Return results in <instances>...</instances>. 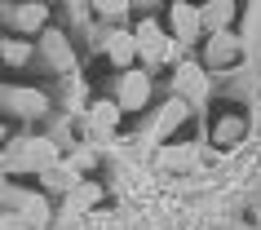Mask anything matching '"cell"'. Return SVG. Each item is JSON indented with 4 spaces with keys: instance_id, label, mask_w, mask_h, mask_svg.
Masks as SVG:
<instances>
[{
    "instance_id": "obj_1",
    "label": "cell",
    "mask_w": 261,
    "mask_h": 230,
    "mask_svg": "<svg viewBox=\"0 0 261 230\" xmlns=\"http://www.w3.org/2000/svg\"><path fill=\"white\" fill-rule=\"evenodd\" d=\"M199 27H204V14L191 9L186 0H177V5H173V31H177V40H195Z\"/></svg>"
},
{
    "instance_id": "obj_2",
    "label": "cell",
    "mask_w": 261,
    "mask_h": 230,
    "mask_svg": "<svg viewBox=\"0 0 261 230\" xmlns=\"http://www.w3.org/2000/svg\"><path fill=\"white\" fill-rule=\"evenodd\" d=\"M138 54L146 58V62L168 58V44H164V36H160V27H155V22H142V27H138Z\"/></svg>"
},
{
    "instance_id": "obj_3",
    "label": "cell",
    "mask_w": 261,
    "mask_h": 230,
    "mask_svg": "<svg viewBox=\"0 0 261 230\" xmlns=\"http://www.w3.org/2000/svg\"><path fill=\"white\" fill-rule=\"evenodd\" d=\"M146 93H151V80H146L142 71H128V75H124V89H120V107H128V111L142 107Z\"/></svg>"
},
{
    "instance_id": "obj_4",
    "label": "cell",
    "mask_w": 261,
    "mask_h": 230,
    "mask_svg": "<svg viewBox=\"0 0 261 230\" xmlns=\"http://www.w3.org/2000/svg\"><path fill=\"white\" fill-rule=\"evenodd\" d=\"M177 93L181 97H204L208 93V75L199 67H181L177 71Z\"/></svg>"
},
{
    "instance_id": "obj_5",
    "label": "cell",
    "mask_w": 261,
    "mask_h": 230,
    "mask_svg": "<svg viewBox=\"0 0 261 230\" xmlns=\"http://www.w3.org/2000/svg\"><path fill=\"white\" fill-rule=\"evenodd\" d=\"M5 97H9V107L22 111V115H40V111H44V97L36 93V89H9Z\"/></svg>"
},
{
    "instance_id": "obj_6",
    "label": "cell",
    "mask_w": 261,
    "mask_h": 230,
    "mask_svg": "<svg viewBox=\"0 0 261 230\" xmlns=\"http://www.w3.org/2000/svg\"><path fill=\"white\" fill-rule=\"evenodd\" d=\"M199 14H204V27L221 31V27H226V22L234 18V5H230V0H208V5L199 9Z\"/></svg>"
},
{
    "instance_id": "obj_7",
    "label": "cell",
    "mask_w": 261,
    "mask_h": 230,
    "mask_svg": "<svg viewBox=\"0 0 261 230\" xmlns=\"http://www.w3.org/2000/svg\"><path fill=\"white\" fill-rule=\"evenodd\" d=\"M234 54H239V40L226 36V31H217V36L208 40V62H230Z\"/></svg>"
},
{
    "instance_id": "obj_8",
    "label": "cell",
    "mask_w": 261,
    "mask_h": 230,
    "mask_svg": "<svg viewBox=\"0 0 261 230\" xmlns=\"http://www.w3.org/2000/svg\"><path fill=\"white\" fill-rule=\"evenodd\" d=\"M181 115H186V97H177V102H168L164 107V115H160V124H155V133L151 137H168L173 129L181 124Z\"/></svg>"
},
{
    "instance_id": "obj_9",
    "label": "cell",
    "mask_w": 261,
    "mask_h": 230,
    "mask_svg": "<svg viewBox=\"0 0 261 230\" xmlns=\"http://www.w3.org/2000/svg\"><path fill=\"white\" fill-rule=\"evenodd\" d=\"M44 49H49V58H54V67H58V71H67V67H71V49H67V40H62L58 31H44Z\"/></svg>"
},
{
    "instance_id": "obj_10",
    "label": "cell",
    "mask_w": 261,
    "mask_h": 230,
    "mask_svg": "<svg viewBox=\"0 0 261 230\" xmlns=\"http://www.w3.org/2000/svg\"><path fill=\"white\" fill-rule=\"evenodd\" d=\"M133 54H138V36H124V31H120V36L111 40V58H115V62L124 67V62H128Z\"/></svg>"
},
{
    "instance_id": "obj_11",
    "label": "cell",
    "mask_w": 261,
    "mask_h": 230,
    "mask_svg": "<svg viewBox=\"0 0 261 230\" xmlns=\"http://www.w3.org/2000/svg\"><path fill=\"white\" fill-rule=\"evenodd\" d=\"M181 164H186V168L195 164V150H191V146H173V150L160 155V168H181Z\"/></svg>"
},
{
    "instance_id": "obj_12",
    "label": "cell",
    "mask_w": 261,
    "mask_h": 230,
    "mask_svg": "<svg viewBox=\"0 0 261 230\" xmlns=\"http://www.w3.org/2000/svg\"><path fill=\"white\" fill-rule=\"evenodd\" d=\"M89 115H93V129H111V124L120 120V107H115V102H97Z\"/></svg>"
},
{
    "instance_id": "obj_13",
    "label": "cell",
    "mask_w": 261,
    "mask_h": 230,
    "mask_svg": "<svg viewBox=\"0 0 261 230\" xmlns=\"http://www.w3.org/2000/svg\"><path fill=\"white\" fill-rule=\"evenodd\" d=\"M18 27H27V31L44 27V5H22L18 9Z\"/></svg>"
},
{
    "instance_id": "obj_14",
    "label": "cell",
    "mask_w": 261,
    "mask_h": 230,
    "mask_svg": "<svg viewBox=\"0 0 261 230\" xmlns=\"http://www.w3.org/2000/svg\"><path fill=\"white\" fill-rule=\"evenodd\" d=\"M22 217H27V221H44V217H49V208H44V199H36V195H22Z\"/></svg>"
},
{
    "instance_id": "obj_15",
    "label": "cell",
    "mask_w": 261,
    "mask_h": 230,
    "mask_svg": "<svg viewBox=\"0 0 261 230\" xmlns=\"http://www.w3.org/2000/svg\"><path fill=\"white\" fill-rule=\"evenodd\" d=\"M5 62H9V67H22V62H27V44L22 40H5Z\"/></svg>"
},
{
    "instance_id": "obj_16",
    "label": "cell",
    "mask_w": 261,
    "mask_h": 230,
    "mask_svg": "<svg viewBox=\"0 0 261 230\" xmlns=\"http://www.w3.org/2000/svg\"><path fill=\"white\" fill-rule=\"evenodd\" d=\"M239 133H244V124H239V120H221L217 124V142H226V146L239 142Z\"/></svg>"
},
{
    "instance_id": "obj_17",
    "label": "cell",
    "mask_w": 261,
    "mask_h": 230,
    "mask_svg": "<svg viewBox=\"0 0 261 230\" xmlns=\"http://www.w3.org/2000/svg\"><path fill=\"white\" fill-rule=\"evenodd\" d=\"M93 5H97V14H107V18H120L128 9V0H93Z\"/></svg>"
},
{
    "instance_id": "obj_18",
    "label": "cell",
    "mask_w": 261,
    "mask_h": 230,
    "mask_svg": "<svg viewBox=\"0 0 261 230\" xmlns=\"http://www.w3.org/2000/svg\"><path fill=\"white\" fill-rule=\"evenodd\" d=\"M97 195H102V190H97V186H80V190H75V195H71V203H75V208H89V203H93Z\"/></svg>"
},
{
    "instance_id": "obj_19",
    "label": "cell",
    "mask_w": 261,
    "mask_h": 230,
    "mask_svg": "<svg viewBox=\"0 0 261 230\" xmlns=\"http://www.w3.org/2000/svg\"><path fill=\"white\" fill-rule=\"evenodd\" d=\"M27 226V217H5V230H22Z\"/></svg>"
}]
</instances>
